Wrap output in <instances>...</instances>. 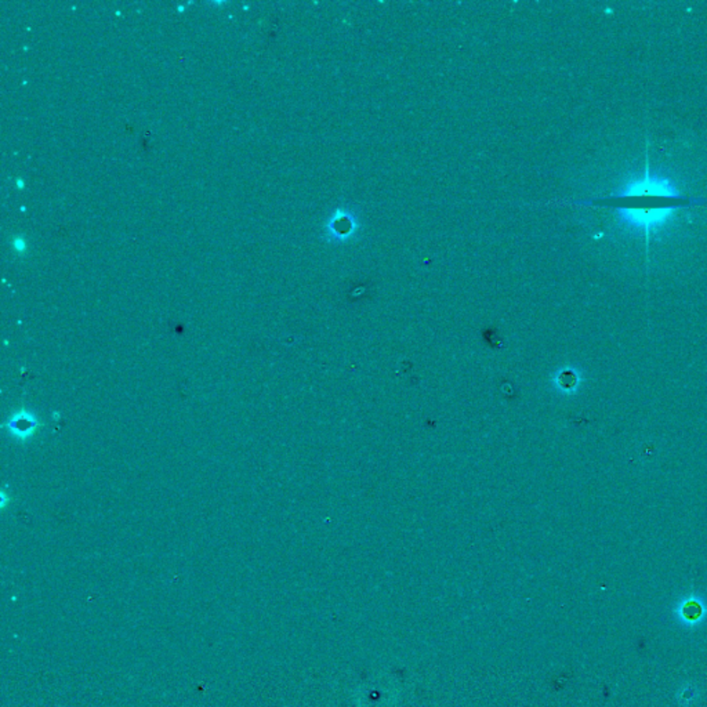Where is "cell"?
I'll return each mask as SVG.
<instances>
[{
	"mask_svg": "<svg viewBox=\"0 0 707 707\" xmlns=\"http://www.w3.org/2000/svg\"><path fill=\"white\" fill-rule=\"evenodd\" d=\"M6 427L9 428L10 434L14 435L15 438H20V440H25V438L32 437L37 433L39 423H38L37 417L32 413L21 410V412L10 417Z\"/></svg>",
	"mask_w": 707,
	"mask_h": 707,
	"instance_id": "cell-3",
	"label": "cell"
},
{
	"mask_svg": "<svg viewBox=\"0 0 707 707\" xmlns=\"http://www.w3.org/2000/svg\"><path fill=\"white\" fill-rule=\"evenodd\" d=\"M617 198L628 197H663L681 198L678 187L670 180L658 176H644L633 180L623 187L622 191L615 194Z\"/></svg>",
	"mask_w": 707,
	"mask_h": 707,
	"instance_id": "cell-1",
	"label": "cell"
},
{
	"mask_svg": "<svg viewBox=\"0 0 707 707\" xmlns=\"http://www.w3.org/2000/svg\"><path fill=\"white\" fill-rule=\"evenodd\" d=\"M676 210H678L676 206L656 207V209L620 207L618 209V216L622 222L627 223L632 227L652 231V230L665 225L674 216Z\"/></svg>",
	"mask_w": 707,
	"mask_h": 707,
	"instance_id": "cell-2",
	"label": "cell"
},
{
	"mask_svg": "<svg viewBox=\"0 0 707 707\" xmlns=\"http://www.w3.org/2000/svg\"><path fill=\"white\" fill-rule=\"evenodd\" d=\"M684 613H686L689 619H696V618L701 615V607H699L698 604H695V602H689V604L686 605V610H684Z\"/></svg>",
	"mask_w": 707,
	"mask_h": 707,
	"instance_id": "cell-4",
	"label": "cell"
}]
</instances>
